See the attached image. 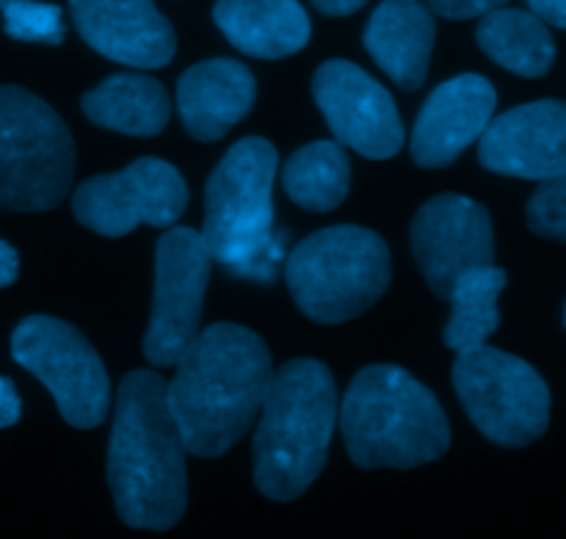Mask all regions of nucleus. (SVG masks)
<instances>
[{"mask_svg": "<svg viewBox=\"0 0 566 539\" xmlns=\"http://www.w3.org/2000/svg\"><path fill=\"white\" fill-rule=\"evenodd\" d=\"M175 369L166 404L182 446L193 457H224L258 418L274 374L269 346L258 332L221 321L197 332Z\"/></svg>", "mask_w": 566, "mask_h": 539, "instance_id": "nucleus-1", "label": "nucleus"}, {"mask_svg": "<svg viewBox=\"0 0 566 539\" xmlns=\"http://www.w3.org/2000/svg\"><path fill=\"white\" fill-rule=\"evenodd\" d=\"M186 446L158 371H130L116 393L108 443V487L130 529L166 531L188 504Z\"/></svg>", "mask_w": 566, "mask_h": 539, "instance_id": "nucleus-2", "label": "nucleus"}, {"mask_svg": "<svg viewBox=\"0 0 566 539\" xmlns=\"http://www.w3.org/2000/svg\"><path fill=\"white\" fill-rule=\"evenodd\" d=\"M337 385L318 360H291L271 374L254 435V485L265 498L296 501L329 457Z\"/></svg>", "mask_w": 566, "mask_h": 539, "instance_id": "nucleus-3", "label": "nucleus"}, {"mask_svg": "<svg viewBox=\"0 0 566 539\" xmlns=\"http://www.w3.org/2000/svg\"><path fill=\"white\" fill-rule=\"evenodd\" d=\"M337 415L348 457L363 470L420 468L446 457L451 446L442 404L398 365L359 371Z\"/></svg>", "mask_w": 566, "mask_h": 539, "instance_id": "nucleus-4", "label": "nucleus"}, {"mask_svg": "<svg viewBox=\"0 0 566 539\" xmlns=\"http://www.w3.org/2000/svg\"><path fill=\"white\" fill-rule=\"evenodd\" d=\"M276 147L247 136L232 144L205 188L202 241L210 258L243 277L271 280L282 260L274 232Z\"/></svg>", "mask_w": 566, "mask_h": 539, "instance_id": "nucleus-5", "label": "nucleus"}, {"mask_svg": "<svg viewBox=\"0 0 566 539\" xmlns=\"http://www.w3.org/2000/svg\"><path fill=\"white\" fill-rule=\"evenodd\" d=\"M385 238L357 225L324 227L304 238L285 263L293 302L318 324H343L374 308L390 288Z\"/></svg>", "mask_w": 566, "mask_h": 539, "instance_id": "nucleus-6", "label": "nucleus"}, {"mask_svg": "<svg viewBox=\"0 0 566 539\" xmlns=\"http://www.w3.org/2000/svg\"><path fill=\"white\" fill-rule=\"evenodd\" d=\"M75 142L44 100L0 86V210L36 214L70 194Z\"/></svg>", "mask_w": 566, "mask_h": 539, "instance_id": "nucleus-7", "label": "nucleus"}, {"mask_svg": "<svg viewBox=\"0 0 566 539\" xmlns=\"http://www.w3.org/2000/svg\"><path fill=\"white\" fill-rule=\"evenodd\" d=\"M453 387L475 429L501 448L531 446L551 426V391L539 371L495 346L459 352Z\"/></svg>", "mask_w": 566, "mask_h": 539, "instance_id": "nucleus-8", "label": "nucleus"}, {"mask_svg": "<svg viewBox=\"0 0 566 539\" xmlns=\"http://www.w3.org/2000/svg\"><path fill=\"white\" fill-rule=\"evenodd\" d=\"M11 357L48 387L70 426L94 429L108 418L105 365L72 324L53 315H28L11 335Z\"/></svg>", "mask_w": 566, "mask_h": 539, "instance_id": "nucleus-9", "label": "nucleus"}, {"mask_svg": "<svg viewBox=\"0 0 566 539\" xmlns=\"http://www.w3.org/2000/svg\"><path fill=\"white\" fill-rule=\"evenodd\" d=\"M210 260L202 232L191 227H169L158 238L153 313L144 335V357L155 369H171L197 338Z\"/></svg>", "mask_w": 566, "mask_h": 539, "instance_id": "nucleus-10", "label": "nucleus"}, {"mask_svg": "<svg viewBox=\"0 0 566 539\" xmlns=\"http://www.w3.org/2000/svg\"><path fill=\"white\" fill-rule=\"evenodd\" d=\"M186 208V180L160 158H138L114 175L88 177L72 194L75 219L105 238H122L138 225L171 227Z\"/></svg>", "mask_w": 566, "mask_h": 539, "instance_id": "nucleus-11", "label": "nucleus"}, {"mask_svg": "<svg viewBox=\"0 0 566 539\" xmlns=\"http://www.w3.org/2000/svg\"><path fill=\"white\" fill-rule=\"evenodd\" d=\"M313 97L337 144L370 160H387L403 147V122L385 86L363 66L332 59L315 70Z\"/></svg>", "mask_w": 566, "mask_h": 539, "instance_id": "nucleus-12", "label": "nucleus"}, {"mask_svg": "<svg viewBox=\"0 0 566 539\" xmlns=\"http://www.w3.org/2000/svg\"><path fill=\"white\" fill-rule=\"evenodd\" d=\"M412 255L426 282L448 299L459 274L475 266L495 263V230L484 205L462 194L429 199L412 219Z\"/></svg>", "mask_w": 566, "mask_h": 539, "instance_id": "nucleus-13", "label": "nucleus"}, {"mask_svg": "<svg viewBox=\"0 0 566 539\" xmlns=\"http://www.w3.org/2000/svg\"><path fill=\"white\" fill-rule=\"evenodd\" d=\"M479 160L495 175L551 180L566 175V108L536 100L490 120L479 136Z\"/></svg>", "mask_w": 566, "mask_h": 539, "instance_id": "nucleus-14", "label": "nucleus"}, {"mask_svg": "<svg viewBox=\"0 0 566 539\" xmlns=\"http://www.w3.org/2000/svg\"><path fill=\"white\" fill-rule=\"evenodd\" d=\"M77 33L99 55L136 70H160L177 53L171 22L153 0H70Z\"/></svg>", "mask_w": 566, "mask_h": 539, "instance_id": "nucleus-15", "label": "nucleus"}, {"mask_svg": "<svg viewBox=\"0 0 566 539\" xmlns=\"http://www.w3.org/2000/svg\"><path fill=\"white\" fill-rule=\"evenodd\" d=\"M497 92L486 77L457 75L440 83L420 108L412 131V160L420 169H446L479 142L495 114Z\"/></svg>", "mask_w": 566, "mask_h": 539, "instance_id": "nucleus-16", "label": "nucleus"}, {"mask_svg": "<svg viewBox=\"0 0 566 539\" xmlns=\"http://www.w3.org/2000/svg\"><path fill=\"white\" fill-rule=\"evenodd\" d=\"M254 75L235 59H208L182 72L177 108L197 142H219L252 111Z\"/></svg>", "mask_w": 566, "mask_h": 539, "instance_id": "nucleus-17", "label": "nucleus"}, {"mask_svg": "<svg viewBox=\"0 0 566 539\" xmlns=\"http://www.w3.org/2000/svg\"><path fill=\"white\" fill-rule=\"evenodd\" d=\"M434 39V14L420 0H381L365 28L368 53L407 92L423 86Z\"/></svg>", "mask_w": 566, "mask_h": 539, "instance_id": "nucleus-18", "label": "nucleus"}, {"mask_svg": "<svg viewBox=\"0 0 566 539\" xmlns=\"http://www.w3.org/2000/svg\"><path fill=\"white\" fill-rule=\"evenodd\" d=\"M213 20L227 42L252 59H287L313 33L298 0H216Z\"/></svg>", "mask_w": 566, "mask_h": 539, "instance_id": "nucleus-19", "label": "nucleus"}, {"mask_svg": "<svg viewBox=\"0 0 566 539\" xmlns=\"http://www.w3.org/2000/svg\"><path fill=\"white\" fill-rule=\"evenodd\" d=\"M81 108L88 122L125 136H158L171 116L164 83L147 75H111L83 94Z\"/></svg>", "mask_w": 566, "mask_h": 539, "instance_id": "nucleus-20", "label": "nucleus"}, {"mask_svg": "<svg viewBox=\"0 0 566 539\" xmlns=\"http://www.w3.org/2000/svg\"><path fill=\"white\" fill-rule=\"evenodd\" d=\"M479 48L503 70L523 77H542L556 61V42L545 20L534 11L495 9L481 17Z\"/></svg>", "mask_w": 566, "mask_h": 539, "instance_id": "nucleus-21", "label": "nucleus"}, {"mask_svg": "<svg viewBox=\"0 0 566 539\" xmlns=\"http://www.w3.org/2000/svg\"><path fill=\"white\" fill-rule=\"evenodd\" d=\"M506 282V271L497 269L495 263L475 266V269L459 274L451 293H448L451 319L442 332L448 349H453L457 354L468 352V349L481 346L495 335V330L501 326L497 299H501Z\"/></svg>", "mask_w": 566, "mask_h": 539, "instance_id": "nucleus-22", "label": "nucleus"}, {"mask_svg": "<svg viewBox=\"0 0 566 539\" xmlns=\"http://www.w3.org/2000/svg\"><path fill=\"white\" fill-rule=\"evenodd\" d=\"M352 164L337 142H313L296 149L282 169L285 194L310 214H329L348 197Z\"/></svg>", "mask_w": 566, "mask_h": 539, "instance_id": "nucleus-23", "label": "nucleus"}, {"mask_svg": "<svg viewBox=\"0 0 566 539\" xmlns=\"http://www.w3.org/2000/svg\"><path fill=\"white\" fill-rule=\"evenodd\" d=\"M0 11H3L6 33L17 42H64V14L59 6L39 3V0H9Z\"/></svg>", "mask_w": 566, "mask_h": 539, "instance_id": "nucleus-24", "label": "nucleus"}, {"mask_svg": "<svg viewBox=\"0 0 566 539\" xmlns=\"http://www.w3.org/2000/svg\"><path fill=\"white\" fill-rule=\"evenodd\" d=\"M528 227L536 236L553 238V241H566V180L564 177H551L542 180L534 197L528 199Z\"/></svg>", "mask_w": 566, "mask_h": 539, "instance_id": "nucleus-25", "label": "nucleus"}, {"mask_svg": "<svg viewBox=\"0 0 566 539\" xmlns=\"http://www.w3.org/2000/svg\"><path fill=\"white\" fill-rule=\"evenodd\" d=\"M506 3L509 0H426L431 14H440L446 20H473V17H484Z\"/></svg>", "mask_w": 566, "mask_h": 539, "instance_id": "nucleus-26", "label": "nucleus"}, {"mask_svg": "<svg viewBox=\"0 0 566 539\" xmlns=\"http://www.w3.org/2000/svg\"><path fill=\"white\" fill-rule=\"evenodd\" d=\"M20 413H22V404H20V396H17L14 382L0 376V429L14 426L17 421H20Z\"/></svg>", "mask_w": 566, "mask_h": 539, "instance_id": "nucleus-27", "label": "nucleus"}, {"mask_svg": "<svg viewBox=\"0 0 566 539\" xmlns=\"http://www.w3.org/2000/svg\"><path fill=\"white\" fill-rule=\"evenodd\" d=\"M528 6L539 20L547 22V25H566V0H528Z\"/></svg>", "mask_w": 566, "mask_h": 539, "instance_id": "nucleus-28", "label": "nucleus"}, {"mask_svg": "<svg viewBox=\"0 0 566 539\" xmlns=\"http://www.w3.org/2000/svg\"><path fill=\"white\" fill-rule=\"evenodd\" d=\"M20 274V255L11 243L0 241V288H9Z\"/></svg>", "mask_w": 566, "mask_h": 539, "instance_id": "nucleus-29", "label": "nucleus"}, {"mask_svg": "<svg viewBox=\"0 0 566 539\" xmlns=\"http://www.w3.org/2000/svg\"><path fill=\"white\" fill-rule=\"evenodd\" d=\"M315 9L324 11V14L329 17H346V14H354V11L363 9L368 0H313Z\"/></svg>", "mask_w": 566, "mask_h": 539, "instance_id": "nucleus-30", "label": "nucleus"}, {"mask_svg": "<svg viewBox=\"0 0 566 539\" xmlns=\"http://www.w3.org/2000/svg\"><path fill=\"white\" fill-rule=\"evenodd\" d=\"M6 3H9V0H0V9H3V6H6Z\"/></svg>", "mask_w": 566, "mask_h": 539, "instance_id": "nucleus-31", "label": "nucleus"}]
</instances>
